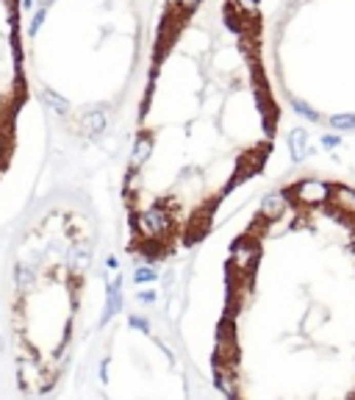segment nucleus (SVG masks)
Listing matches in <instances>:
<instances>
[{"instance_id": "a211bd4d", "label": "nucleus", "mask_w": 355, "mask_h": 400, "mask_svg": "<svg viewBox=\"0 0 355 400\" xmlns=\"http://www.w3.org/2000/svg\"><path fill=\"white\" fill-rule=\"evenodd\" d=\"M297 3H300V0H297Z\"/></svg>"}, {"instance_id": "0eeeda50", "label": "nucleus", "mask_w": 355, "mask_h": 400, "mask_svg": "<svg viewBox=\"0 0 355 400\" xmlns=\"http://www.w3.org/2000/svg\"><path fill=\"white\" fill-rule=\"evenodd\" d=\"M330 125L339 131H350V128H355V114H333Z\"/></svg>"}, {"instance_id": "6e6552de", "label": "nucleus", "mask_w": 355, "mask_h": 400, "mask_svg": "<svg viewBox=\"0 0 355 400\" xmlns=\"http://www.w3.org/2000/svg\"><path fill=\"white\" fill-rule=\"evenodd\" d=\"M147 150H150V144H147V136H142V139H139V142H136V148H133V164L145 161Z\"/></svg>"}, {"instance_id": "9b49d317", "label": "nucleus", "mask_w": 355, "mask_h": 400, "mask_svg": "<svg viewBox=\"0 0 355 400\" xmlns=\"http://www.w3.org/2000/svg\"><path fill=\"white\" fill-rule=\"evenodd\" d=\"M136 284H147V281H155V270H139L133 275Z\"/></svg>"}, {"instance_id": "2eb2a0df", "label": "nucleus", "mask_w": 355, "mask_h": 400, "mask_svg": "<svg viewBox=\"0 0 355 400\" xmlns=\"http://www.w3.org/2000/svg\"><path fill=\"white\" fill-rule=\"evenodd\" d=\"M131 325L139 328V331H147V320H142V317H131Z\"/></svg>"}, {"instance_id": "f257e3e1", "label": "nucleus", "mask_w": 355, "mask_h": 400, "mask_svg": "<svg viewBox=\"0 0 355 400\" xmlns=\"http://www.w3.org/2000/svg\"><path fill=\"white\" fill-rule=\"evenodd\" d=\"M294 195L300 197V203H325L330 195V186L322 181H300L294 186Z\"/></svg>"}, {"instance_id": "9d476101", "label": "nucleus", "mask_w": 355, "mask_h": 400, "mask_svg": "<svg viewBox=\"0 0 355 400\" xmlns=\"http://www.w3.org/2000/svg\"><path fill=\"white\" fill-rule=\"evenodd\" d=\"M45 100H47V103H50V106H53V108H56V112H61V114H64V112H67V103H64V100H61V98H56V95H53V92H45Z\"/></svg>"}, {"instance_id": "423d86ee", "label": "nucleus", "mask_w": 355, "mask_h": 400, "mask_svg": "<svg viewBox=\"0 0 355 400\" xmlns=\"http://www.w3.org/2000/svg\"><path fill=\"white\" fill-rule=\"evenodd\" d=\"M291 108H294V112H297L300 117L311 120V122H319V120H322V117H319L317 112H313V108L308 106V103H305V100H300V98H291Z\"/></svg>"}, {"instance_id": "f8f14e48", "label": "nucleus", "mask_w": 355, "mask_h": 400, "mask_svg": "<svg viewBox=\"0 0 355 400\" xmlns=\"http://www.w3.org/2000/svg\"><path fill=\"white\" fill-rule=\"evenodd\" d=\"M322 144H325V148H336V144H341V136L327 134V136H322Z\"/></svg>"}, {"instance_id": "39448f33", "label": "nucleus", "mask_w": 355, "mask_h": 400, "mask_svg": "<svg viewBox=\"0 0 355 400\" xmlns=\"http://www.w3.org/2000/svg\"><path fill=\"white\" fill-rule=\"evenodd\" d=\"M333 195H336V203L341 206V209L352 211V214H355V192L352 189H347V186H336V189H333Z\"/></svg>"}, {"instance_id": "f03ea898", "label": "nucleus", "mask_w": 355, "mask_h": 400, "mask_svg": "<svg viewBox=\"0 0 355 400\" xmlns=\"http://www.w3.org/2000/svg\"><path fill=\"white\" fill-rule=\"evenodd\" d=\"M286 211V195L283 192H272V195L264 197L261 203V217L264 220H278Z\"/></svg>"}, {"instance_id": "20e7f679", "label": "nucleus", "mask_w": 355, "mask_h": 400, "mask_svg": "<svg viewBox=\"0 0 355 400\" xmlns=\"http://www.w3.org/2000/svg\"><path fill=\"white\" fill-rule=\"evenodd\" d=\"M103 128H106V114L103 112H92V114L84 117V131L89 136H97Z\"/></svg>"}, {"instance_id": "4468645a", "label": "nucleus", "mask_w": 355, "mask_h": 400, "mask_svg": "<svg viewBox=\"0 0 355 400\" xmlns=\"http://www.w3.org/2000/svg\"><path fill=\"white\" fill-rule=\"evenodd\" d=\"M42 23H45V6H42V9L36 11V17H33V25H31V31H36V28H39V25H42Z\"/></svg>"}, {"instance_id": "dca6fc26", "label": "nucleus", "mask_w": 355, "mask_h": 400, "mask_svg": "<svg viewBox=\"0 0 355 400\" xmlns=\"http://www.w3.org/2000/svg\"><path fill=\"white\" fill-rule=\"evenodd\" d=\"M106 264H108V270H114V267H117V259H114V256H108V259H106Z\"/></svg>"}, {"instance_id": "1a4fd4ad", "label": "nucleus", "mask_w": 355, "mask_h": 400, "mask_svg": "<svg viewBox=\"0 0 355 400\" xmlns=\"http://www.w3.org/2000/svg\"><path fill=\"white\" fill-rule=\"evenodd\" d=\"M17 284H19V289H31L33 286L31 270H23V267H19V270H17Z\"/></svg>"}, {"instance_id": "ddd939ff", "label": "nucleus", "mask_w": 355, "mask_h": 400, "mask_svg": "<svg viewBox=\"0 0 355 400\" xmlns=\"http://www.w3.org/2000/svg\"><path fill=\"white\" fill-rule=\"evenodd\" d=\"M155 298H159V295H155V289H147V292L139 295V303H155Z\"/></svg>"}, {"instance_id": "f3484780", "label": "nucleus", "mask_w": 355, "mask_h": 400, "mask_svg": "<svg viewBox=\"0 0 355 400\" xmlns=\"http://www.w3.org/2000/svg\"><path fill=\"white\" fill-rule=\"evenodd\" d=\"M36 3H42V6H47V3H50V0H36Z\"/></svg>"}, {"instance_id": "7ed1b4c3", "label": "nucleus", "mask_w": 355, "mask_h": 400, "mask_svg": "<svg viewBox=\"0 0 355 400\" xmlns=\"http://www.w3.org/2000/svg\"><path fill=\"white\" fill-rule=\"evenodd\" d=\"M289 148H291V158H294V161H303V158L308 156V131H303V128L291 131Z\"/></svg>"}]
</instances>
